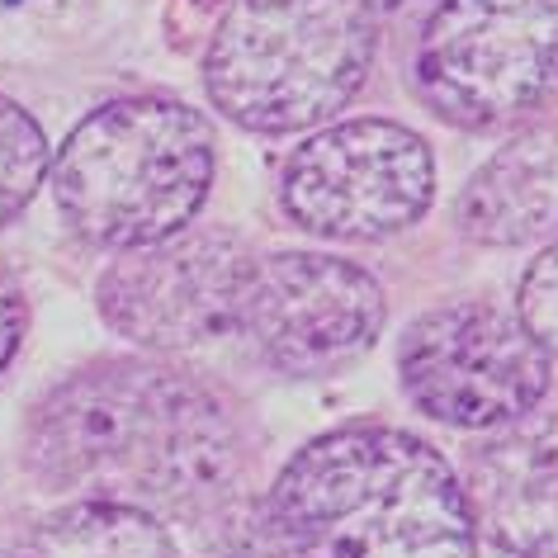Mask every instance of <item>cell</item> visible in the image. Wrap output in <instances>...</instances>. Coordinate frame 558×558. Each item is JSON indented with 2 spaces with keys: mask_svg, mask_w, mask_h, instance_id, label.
Instances as JSON below:
<instances>
[{
  "mask_svg": "<svg viewBox=\"0 0 558 558\" xmlns=\"http://www.w3.org/2000/svg\"><path fill=\"white\" fill-rule=\"evenodd\" d=\"M29 469L81 501L199 521L232 497L242 436L199 379L157 360H105L38 402Z\"/></svg>",
  "mask_w": 558,
  "mask_h": 558,
  "instance_id": "1",
  "label": "cell"
},
{
  "mask_svg": "<svg viewBox=\"0 0 558 558\" xmlns=\"http://www.w3.org/2000/svg\"><path fill=\"white\" fill-rule=\"evenodd\" d=\"M374 20H398V15H412V10L430 5V0H360Z\"/></svg>",
  "mask_w": 558,
  "mask_h": 558,
  "instance_id": "17",
  "label": "cell"
},
{
  "mask_svg": "<svg viewBox=\"0 0 558 558\" xmlns=\"http://www.w3.org/2000/svg\"><path fill=\"white\" fill-rule=\"evenodd\" d=\"M515 317L530 327V337H535L544 351L558 355V236L530 260V270L521 279Z\"/></svg>",
  "mask_w": 558,
  "mask_h": 558,
  "instance_id": "15",
  "label": "cell"
},
{
  "mask_svg": "<svg viewBox=\"0 0 558 558\" xmlns=\"http://www.w3.org/2000/svg\"><path fill=\"white\" fill-rule=\"evenodd\" d=\"M436 161L422 133L388 119H351L313 133L279 175V204L327 242H384L430 208Z\"/></svg>",
  "mask_w": 558,
  "mask_h": 558,
  "instance_id": "7",
  "label": "cell"
},
{
  "mask_svg": "<svg viewBox=\"0 0 558 558\" xmlns=\"http://www.w3.org/2000/svg\"><path fill=\"white\" fill-rule=\"evenodd\" d=\"M0 558H34V554H24V549H10V544H0Z\"/></svg>",
  "mask_w": 558,
  "mask_h": 558,
  "instance_id": "18",
  "label": "cell"
},
{
  "mask_svg": "<svg viewBox=\"0 0 558 558\" xmlns=\"http://www.w3.org/2000/svg\"><path fill=\"white\" fill-rule=\"evenodd\" d=\"M256 260L228 228H180L119 251L100 275V317L143 351H194L242 327Z\"/></svg>",
  "mask_w": 558,
  "mask_h": 558,
  "instance_id": "8",
  "label": "cell"
},
{
  "mask_svg": "<svg viewBox=\"0 0 558 558\" xmlns=\"http://www.w3.org/2000/svg\"><path fill=\"white\" fill-rule=\"evenodd\" d=\"M408 398L459 430H501L539 408L554 355L507 308L478 299L440 303L408 327L398 345Z\"/></svg>",
  "mask_w": 558,
  "mask_h": 558,
  "instance_id": "6",
  "label": "cell"
},
{
  "mask_svg": "<svg viewBox=\"0 0 558 558\" xmlns=\"http://www.w3.org/2000/svg\"><path fill=\"white\" fill-rule=\"evenodd\" d=\"M384 317L379 279L355 260L327 251H275L256 260L242 331L270 369L317 379L355 365L379 341Z\"/></svg>",
  "mask_w": 558,
  "mask_h": 558,
  "instance_id": "9",
  "label": "cell"
},
{
  "mask_svg": "<svg viewBox=\"0 0 558 558\" xmlns=\"http://www.w3.org/2000/svg\"><path fill=\"white\" fill-rule=\"evenodd\" d=\"M24 323H29V313H24L20 284L5 270H0V374L10 369V360H15V351H20Z\"/></svg>",
  "mask_w": 558,
  "mask_h": 558,
  "instance_id": "16",
  "label": "cell"
},
{
  "mask_svg": "<svg viewBox=\"0 0 558 558\" xmlns=\"http://www.w3.org/2000/svg\"><path fill=\"white\" fill-rule=\"evenodd\" d=\"M473 525L515 558H558V416H521L487 436L464 483Z\"/></svg>",
  "mask_w": 558,
  "mask_h": 558,
  "instance_id": "10",
  "label": "cell"
},
{
  "mask_svg": "<svg viewBox=\"0 0 558 558\" xmlns=\"http://www.w3.org/2000/svg\"><path fill=\"white\" fill-rule=\"evenodd\" d=\"M34 558H185L161 515L119 501H66L34 535Z\"/></svg>",
  "mask_w": 558,
  "mask_h": 558,
  "instance_id": "12",
  "label": "cell"
},
{
  "mask_svg": "<svg viewBox=\"0 0 558 558\" xmlns=\"http://www.w3.org/2000/svg\"><path fill=\"white\" fill-rule=\"evenodd\" d=\"M194 525H199V549H194V558H289L265 501L222 497L218 507L204 511Z\"/></svg>",
  "mask_w": 558,
  "mask_h": 558,
  "instance_id": "13",
  "label": "cell"
},
{
  "mask_svg": "<svg viewBox=\"0 0 558 558\" xmlns=\"http://www.w3.org/2000/svg\"><path fill=\"white\" fill-rule=\"evenodd\" d=\"M416 90L445 123L497 133L558 100V0H436Z\"/></svg>",
  "mask_w": 558,
  "mask_h": 558,
  "instance_id": "5",
  "label": "cell"
},
{
  "mask_svg": "<svg viewBox=\"0 0 558 558\" xmlns=\"http://www.w3.org/2000/svg\"><path fill=\"white\" fill-rule=\"evenodd\" d=\"M464 236L483 246H525L558 236V114L515 133L483 161L454 208Z\"/></svg>",
  "mask_w": 558,
  "mask_h": 558,
  "instance_id": "11",
  "label": "cell"
},
{
  "mask_svg": "<svg viewBox=\"0 0 558 558\" xmlns=\"http://www.w3.org/2000/svg\"><path fill=\"white\" fill-rule=\"evenodd\" d=\"M265 507L289 558H478L464 483L408 430L317 436L284 464Z\"/></svg>",
  "mask_w": 558,
  "mask_h": 558,
  "instance_id": "2",
  "label": "cell"
},
{
  "mask_svg": "<svg viewBox=\"0 0 558 558\" xmlns=\"http://www.w3.org/2000/svg\"><path fill=\"white\" fill-rule=\"evenodd\" d=\"M48 171L66 228L133 251L190 228L214 185L218 147L199 109L133 95L81 119Z\"/></svg>",
  "mask_w": 558,
  "mask_h": 558,
  "instance_id": "3",
  "label": "cell"
},
{
  "mask_svg": "<svg viewBox=\"0 0 558 558\" xmlns=\"http://www.w3.org/2000/svg\"><path fill=\"white\" fill-rule=\"evenodd\" d=\"M360 0H232L204 58V86L246 133H303L355 100L374 62Z\"/></svg>",
  "mask_w": 558,
  "mask_h": 558,
  "instance_id": "4",
  "label": "cell"
},
{
  "mask_svg": "<svg viewBox=\"0 0 558 558\" xmlns=\"http://www.w3.org/2000/svg\"><path fill=\"white\" fill-rule=\"evenodd\" d=\"M44 175H48L44 129L15 100L0 95V228L34 199Z\"/></svg>",
  "mask_w": 558,
  "mask_h": 558,
  "instance_id": "14",
  "label": "cell"
}]
</instances>
